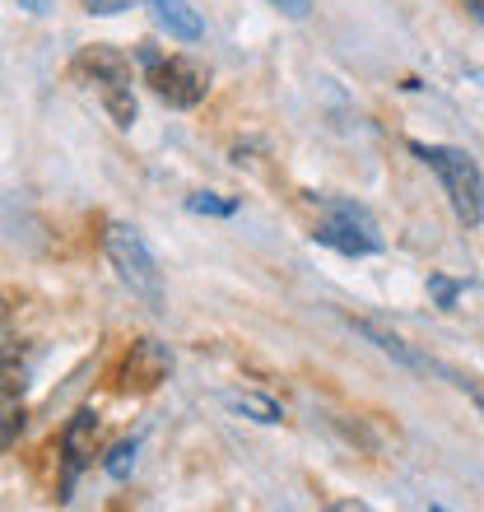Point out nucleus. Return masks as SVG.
I'll use <instances>...</instances> for the list:
<instances>
[{
	"mask_svg": "<svg viewBox=\"0 0 484 512\" xmlns=\"http://www.w3.org/2000/svg\"><path fill=\"white\" fill-rule=\"evenodd\" d=\"M103 252H108L112 270H117V280L131 289V298H140V303H145V308H154V312L168 303L163 270H159V261H154V252H149V243L140 238V229L121 224V219L103 224Z\"/></svg>",
	"mask_w": 484,
	"mask_h": 512,
	"instance_id": "nucleus-1",
	"label": "nucleus"
},
{
	"mask_svg": "<svg viewBox=\"0 0 484 512\" xmlns=\"http://www.w3.org/2000/svg\"><path fill=\"white\" fill-rule=\"evenodd\" d=\"M410 149H415L419 159L438 173L452 215H457L466 229L480 224L484 219V173H480V163H475L466 149H452V145H424V140H415Z\"/></svg>",
	"mask_w": 484,
	"mask_h": 512,
	"instance_id": "nucleus-2",
	"label": "nucleus"
},
{
	"mask_svg": "<svg viewBox=\"0 0 484 512\" xmlns=\"http://www.w3.org/2000/svg\"><path fill=\"white\" fill-rule=\"evenodd\" d=\"M135 61L145 66L154 94H159L168 108H196V103L210 94L205 70L196 66V61H187V56H163V52H154V47L145 42V47L135 52Z\"/></svg>",
	"mask_w": 484,
	"mask_h": 512,
	"instance_id": "nucleus-3",
	"label": "nucleus"
},
{
	"mask_svg": "<svg viewBox=\"0 0 484 512\" xmlns=\"http://www.w3.org/2000/svg\"><path fill=\"white\" fill-rule=\"evenodd\" d=\"M326 224L312 238L322 247H336L345 256H363V252H382V233H377V219L354 201H340V196H322Z\"/></svg>",
	"mask_w": 484,
	"mask_h": 512,
	"instance_id": "nucleus-4",
	"label": "nucleus"
},
{
	"mask_svg": "<svg viewBox=\"0 0 484 512\" xmlns=\"http://www.w3.org/2000/svg\"><path fill=\"white\" fill-rule=\"evenodd\" d=\"M173 373V350L159 345V340H135L126 359H121L117 387L121 391H154L163 378Z\"/></svg>",
	"mask_w": 484,
	"mask_h": 512,
	"instance_id": "nucleus-5",
	"label": "nucleus"
},
{
	"mask_svg": "<svg viewBox=\"0 0 484 512\" xmlns=\"http://www.w3.org/2000/svg\"><path fill=\"white\" fill-rule=\"evenodd\" d=\"M75 70L98 84V94H103V89H131V61H126L117 47H103V42L84 47V52L75 56Z\"/></svg>",
	"mask_w": 484,
	"mask_h": 512,
	"instance_id": "nucleus-6",
	"label": "nucleus"
},
{
	"mask_svg": "<svg viewBox=\"0 0 484 512\" xmlns=\"http://www.w3.org/2000/svg\"><path fill=\"white\" fill-rule=\"evenodd\" d=\"M94 447H98V415L94 410H80V415L66 424L61 433V457H66V489L75 485V475L94 461Z\"/></svg>",
	"mask_w": 484,
	"mask_h": 512,
	"instance_id": "nucleus-7",
	"label": "nucleus"
},
{
	"mask_svg": "<svg viewBox=\"0 0 484 512\" xmlns=\"http://www.w3.org/2000/svg\"><path fill=\"white\" fill-rule=\"evenodd\" d=\"M145 5L154 10V19H159L177 42H201L205 24H201V14L191 10L187 0H145Z\"/></svg>",
	"mask_w": 484,
	"mask_h": 512,
	"instance_id": "nucleus-8",
	"label": "nucleus"
},
{
	"mask_svg": "<svg viewBox=\"0 0 484 512\" xmlns=\"http://www.w3.org/2000/svg\"><path fill=\"white\" fill-rule=\"evenodd\" d=\"M229 405L238 410V415L256 419V424H280V419H284V405L270 401V396H261V391H233Z\"/></svg>",
	"mask_w": 484,
	"mask_h": 512,
	"instance_id": "nucleus-9",
	"label": "nucleus"
},
{
	"mask_svg": "<svg viewBox=\"0 0 484 512\" xmlns=\"http://www.w3.org/2000/svg\"><path fill=\"white\" fill-rule=\"evenodd\" d=\"M24 429V405H19V391L10 382H0V452H10L14 438Z\"/></svg>",
	"mask_w": 484,
	"mask_h": 512,
	"instance_id": "nucleus-10",
	"label": "nucleus"
},
{
	"mask_svg": "<svg viewBox=\"0 0 484 512\" xmlns=\"http://www.w3.org/2000/svg\"><path fill=\"white\" fill-rule=\"evenodd\" d=\"M135 452H140V443H135V438H121V443H112L108 461H103V471H108L112 480H126V475L135 471Z\"/></svg>",
	"mask_w": 484,
	"mask_h": 512,
	"instance_id": "nucleus-11",
	"label": "nucleus"
},
{
	"mask_svg": "<svg viewBox=\"0 0 484 512\" xmlns=\"http://www.w3.org/2000/svg\"><path fill=\"white\" fill-rule=\"evenodd\" d=\"M103 108L112 112V122L126 131V126H135V94L131 89H103Z\"/></svg>",
	"mask_w": 484,
	"mask_h": 512,
	"instance_id": "nucleus-12",
	"label": "nucleus"
},
{
	"mask_svg": "<svg viewBox=\"0 0 484 512\" xmlns=\"http://www.w3.org/2000/svg\"><path fill=\"white\" fill-rule=\"evenodd\" d=\"M187 210H191V215H219V219H224V215H233L238 205H233V201H219L215 191H196V196L187 201Z\"/></svg>",
	"mask_w": 484,
	"mask_h": 512,
	"instance_id": "nucleus-13",
	"label": "nucleus"
},
{
	"mask_svg": "<svg viewBox=\"0 0 484 512\" xmlns=\"http://www.w3.org/2000/svg\"><path fill=\"white\" fill-rule=\"evenodd\" d=\"M429 294L438 298V308H452V303H457V294H461V289H457V284H452V280H443V275H429Z\"/></svg>",
	"mask_w": 484,
	"mask_h": 512,
	"instance_id": "nucleus-14",
	"label": "nucleus"
},
{
	"mask_svg": "<svg viewBox=\"0 0 484 512\" xmlns=\"http://www.w3.org/2000/svg\"><path fill=\"white\" fill-rule=\"evenodd\" d=\"M266 5H275L284 19H308V10H312V0H266Z\"/></svg>",
	"mask_w": 484,
	"mask_h": 512,
	"instance_id": "nucleus-15",
	"label": "nucleus"
},
{
	"mask_svg": "<svg viewBox=\"0 0 484 512\" xmlns=\"http://www.w3.org/2000/svg\"><path fill=\"white\" fill-rule=\"evenodd\" d=\"M84 10L89 14H121V10H131V0H84Z\"/></svg>",
	"mask_w": 484,
	"mask_h": 512,
	"instance_id": "nucleus-16",
	"label": "nucleus"
},
{
	"mask_svg": "<svg viewBox=\"0 0 484 512\" xmlns=\"http://www.w3.org/2000/svg\"><path fill=\"white\" fill-rule=\"evenodd\" d=\"M10 345V298L0 294V350Z\"/></svg>",
	"mask_w": 484,
	"mask_h": 512,
	"instance_id": "nucleus-17",
	"label": "nucleus"
},
{
	"mask_svg": "<svg viewBox=\"0 0 484 512\" xmlns=\"http://www.w3.org/2000/svg\"><path fill=\"white\" fill-rule=\"evenodd\" d=\"M19 5H28V14H47V10H52V0H19Z\"/></svg>",
	"mask_w": 484,
	"mask_h": 512,
	"instance_id": "nucleus-18",
	"label": "nucleus"
}]
</instances>
